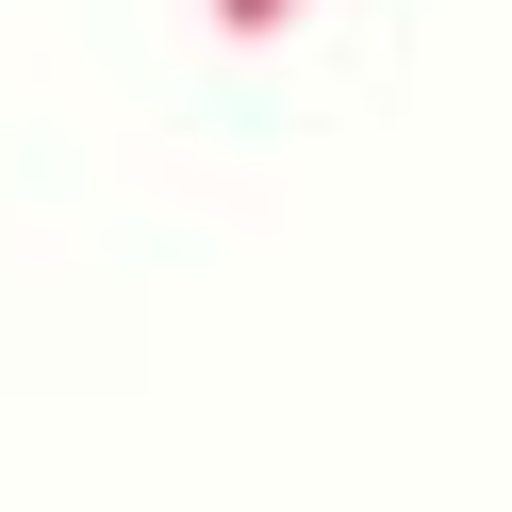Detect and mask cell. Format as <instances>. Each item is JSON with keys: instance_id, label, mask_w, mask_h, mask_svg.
<instances>
[{"instance_id": "6da1fadb", "label": "cell", "mask_w": 512, "mask_h": 512, "mask_svg": "<svg viewBox=\"0 0 512 512\" xmlns=\"http://www.w3.org/2000/svg\"><path fill=\"white\" fill-rule=\"evenodd\" d=\"M298 17H314V0H215V34H232V50H265V34H298Z\"/></svg>"}]
</instances>
